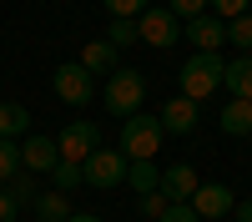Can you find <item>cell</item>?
I'll return each instance as SVG.
<instances>
[{"instance_id":"6da1fadb","label":"cell","mask_w":252,"mask_h":222,"mask_svg":"<svg viewBox=\"0 0 252 222\" xmlns=\"http://www.w3.org/2000/svg\"><path fill=\"white\" fill-rule=\"evenodd\" d=\"M101 101H106V111H111L116 121L136 116L141 101H146V76L131 71V66H116V71L106 76V91H101Z\"/></svg>"},{"instance_id":"7a4b0ae2","label":"cell","mask_w":252,"mask_h":222,"mask_svg":"<svg viewBox=\"0 0 252 222\" xmlns=\"http://www.w3.org/2000/svg\"><path fill=\"white\" fill-rule=\"evenodd\" d=\"M222 66H227V61L217 56V51H197V56H187L182 61V96L187 101H197V106H202V96H212L217 86H222Z\"/></svg>"},{"instance_id":"3957f363","label":"cell","mask_w":252,"mask_h":222,"mask_svg":"<svg viewBox=\"0 0 252 222\" xmlns=\"http://www.w3.org/2000/svg\"><path fill=\"white\" fill-rule=\"evenodd\" d=\"M161 121L152 116V111H136V116H126L121 121V157L126 161H152L157 157V147H161Z\"/></svg>"},{"instance_id":"277c9868","label":"cell","mask_w":252,"mask_h":222,"mask_svg":"<svg viewBox=\"0 0 252 222\" xmlns=\"http://www.w3.org/2000/svg\"><path fill=\"white\" fill-rule=\"evenodd\" d=\"M51 86H56V96L66 101V106H86V101H96V76L81 66V61H66V66H56Z\"/></svg>"},{"instance_id":"5b68a950","label":"cell","mask_w":252,"mask_h":222,"mask_svg":"<svg viewBox=\"0 0 252 222\" xmlns=\"http://www.w3.org/2000/svg\"><path fill=\"white\" fill-rule=\"evenodd\" d=\"M56 152H61V161H86L91 152H101V127L96 121H71V127H61L56 131Z\"/></svg>"},{"instance_id":"8992f818","label":"cell","mask_w":252,"mask_h":222,"mask_svg":"<svg viewBox=\"0 0 252 222\" xmlns=\"http://www.w3.org/2000/svg\"><path fill=\"white\" fill-rule=\"evenodd\" d=\"M136 35L146 40V46L166 51V46H177V40H182V20H177L172 10H152V5H146V10L136 15Z\"/></svg>"},{"instance_id":"52a82bcc","label":"cell","mask_w":252,"mask_h":222,"mask_svg":"<svg viewBox=\"0 0 252 222\" xmlns=\"http://www.w3.org/2000/svg\"><path fill=\"white\" fill-rule=\"evenodd\" d=\"M81 177H86V187H116V182H126V157L121 152H111V147H101V152H91L86 161H81Z\"/></svg>"},{"instance_id":"ba28073f","label":"cell","mask_w":252,"mask_h":222,"mask_svg":"<svg viewBox=\"0 0 252 222\" xmlns=\"http://www.w3.org/2000/svg\"><path fill=\"white\" fill-rule=\"evenodd\" d=\"M157 121H161L166 136H192L197 121H202V106H197V101H187V96H172V101H161Z\"/></svg>"},{"instance_id":"9c48e42d","label":"cell","mask_w":252,"mask_h":222,"mask_svg":"<svg viewBox=\"0 0 252 222\" xmlns=\"http://www.w3.org/2000/svg\"><path fill=\"white\" fill-rule=\"evenodd\" d=\"M232 207H237V197H232V187H222V182H202V187L192 192V212H197V217L222 222Z\"/></svg>"},{"instance_id":"30bf717a","label":"cell","mask_w":252,"mask_h":222,"mask_svg":"<svg viewBox=\"0 0 252 222\" xmlns=\"http://www.w3.org/2000/svg\"><path fill=\"white\" fill-rule=\"evenodd\" d=\"M56 161H61L56 136H26V141H20V167H26V172L51 177V172H56Z\"/></svg>"},{"instance_id":"8fae6325","label":"cell","mask_w":252,"mask_h":222,"mask_svg":"<svg viewBox=\"0 0 252 222\" xmlns=\"http://www.w3.org/2000/svg\"><path fill=\"white\" fill-rule=\"evenodd\" d=\"M182 35L192 40L197 51H222V46H227V20H217V15H197V20H182Z\"/></svg>"},{"instance_id":"7c38bea8","label":"cell","mask_w":252,"mask_h":222,"mask_svg":"<svg viewBox=\"0 0 252 222\" xmlns=\"http://www.w3.org/2000/svg\"><path fill=\"white\" fill-rule=\"evenodd\" d=\"M197 187H202L197 172L187 167V161H177V167H166V172H161V187H157V192H161L166 202H192V192H197Z\"/></svg>"},{"instance_id":"4fadbf2b","label":"cell","mask_w":252,"mask_h":222,"mask_svg":"<svg viewBox=\"0 0 252 222\" xmlns=\"http://www.w3.org/2000/svg\"><path fill=\"white\" fill-rule=\"evenodd\" d=\"M121 51L111 46V40L106 35H101V40H86V46H81V66H86L91 76H111L116 66H121V61H116Z\"/></svg>"},{"instance_id":"5bb4252c","label":"cell","mask_w":252,"mask_h":222,"mask_svg":"<svg viewBox=\"0 0 252 222\" xmlns=\"http://www.w3.org/2000/svg\"><path fill=\"white\" fill-rule=\"evenodd\" d=\"M222 86L227 96H237V101H252V56H232L222 66Z\"/></svg>"},{"instance_id":"9a60e30c","label":"cell","mask_w":252,"mask_h":222,"mask_svg":"<svg viewBox=\"0 0 252 222\" xmlns=\"http://www.w3.org/2000/svg\"><path fill=\"white\" fill-rule=\"evenodd\" d=\"M217 121H222V131H227V136H252V101H237V96H232V101L222 106Z\"/></svg>"},{"instance_id":"2e32d148","label":"cell","mask_w":252,"mask_h":222,"mask_svg":"<svg viewBox=\"0 0 252 222\" xmlns=\"http://www.w3.org/2000/svg\"><path fill=\"white\" fill-rule=\"evenodd\" d=\"M31 131V111L20 106V101H0V136H26Z\"/></svg>"},{"instance_id":"e0dca14e","label":"cell","mask_w":252,"mask_h":222,"mask_svg":"<svg viewBox=\"0 0 252 222\" xmlns=\"http://www.w3.org/2000/svg\"><path fill=\"white\" fill-rule=\"evenodd\" d=\"M126 182L136 187V197H146L161 187V172H157V161H126Z\"/></svg>"},{"instance_id":"ac0fdd59","label":"cell","mask_w":252,"mask_h":222,"mask_svg":"<svg viewBox=\"0 0 252 222\" xmlns=\"http://www.w3.org/2000/svg\"><path fill=\"white\" fill-rule=\"evenodd\" d=\"M35 217H40V222H66V217H71L66 192H56V187H51V192H40V197H35Z\"/></svg>"},{"instance_id":"d6986e66","label":"cell","mask_w":252,"mask_h":222,"mask_svg":"<svg viewBox=\"0 0 252 222\" xmlns=\"http://www.w3.org/2000/svg\"><path fill=\"white\" fill-rule=\"evenodd\" d=\"M5 192L15 197V207H35V197H40V187H35V177H20V172H15V177L5 182Z\"/></svg>"},{"instance_id":"ffe728a7","label":"cell","mask_w":252,"mask_h":222,"mask_svg":"<svg viewBox=\"0 0 252 222\" xmlns=\"http://www.w3.org/2000/svg\"><path fill=\"white\" fill-rule=\"evenodd\" d=\"M20 172V141H10V136H0V187Z\"/></svg>"},{"instance_id":"44dd1931","label":"cell","mask_w":252,"mask_h":222,"mask_svg":"<svg viewBox=\"0 0 252 222\" xmlns=\"http://www.w3.org/2000/svg\"><path fill=\"white\" fill-rule=\"evenodd\" d=\"M227 40L242 51V56H252V15H237V20H227Z\"/></svg>"},{"instance_id":"7402d4cb","label":"cell","mask_w":252,"mask_h":222,"mask_svg":"<svg viewBox=\"0 0 252 222\" xmlns=\"http://www.w3.org/2000/svg\"><path fill=\"white\" fill-rule=\"evenodd\" d=\"M51 182H56V192H76V187H81L86 177H81V167H76V161H56Z\"/></svg>"},{"instance_id":"603a6c76","label":"cell","mask_w":252,"mask_h":222,"mask_svg":"<svg viewBox=\"0 0 252 222\" xmlns=\"http://www.w3.org/2000/svg\"><path fill=\"white\" fill-rule=\"evenodd\" d=\"M106 40H111L116 51H126L131 40H141V35H136V20H111V26H106Z\"/></svg>"},{"instance_id":"cb8c5ba5","label":"cell","mask_w":252,"mask_h":222,"mask_svg":"<svg viewBox=\"0 0 252 222\" xmlns=\"http://www.w3.org/2000/svg\"><path fill=\"white\" fill-rule=\"evenodd\" d=\"M166 10H172L177 20H197V15L212 10V0H166Z\"/></svg>"},{"instance_id":"d4e9b609","label":"cell","mask_w":252,"mask_h":222,"mask_svg":"<svg viewBox=\"0 0 252 222\" xmlns=\"http://www.w3.org/2000/svg\"><path fill=\"white\" fill-rule=\"evenodd\" d=\"M101 5H106L111 20H136V15L146 10V0H101Z\"/></svg>"},{"instance_id":"484cf974","label":"cell","mask_w":252,"mask_h":222,"mask_svg":"<svg viewBox=\"0 0 252 222\" xmlns=\"http://www.w3.org/2000/svg\"><path fill=\"white\" fill-rule=\"evenodd\" d=\"M247 5H252V0H212L217 20H237V15H247Z\"/></svg>"},{"instance_id":"4316f807","label":"cell","mask_w":252,"mask_h":222,"mask_svg":"<svg viewBox=\"0 0 252 222\" xmlns=\"http://www.w3.org/2000/svg\"><path fill=\"white\" fill-rule=\"evenodd\" d=\"M157 222H202V217L192 212V202H172V207H166Z\"/></svg>"},{"instance_id":"83f0119b","label":"cell","mask_w":252,"mask_h":222,"mask_svg":"<svg viewBox=\"0 0 252 222\" xmlns=\"http://www.w3.org/2000/svg\"><path fill=\"white\" fill-rule=\"evenodd\" d=\"M166 207H172V202H166L161 192H146V197H141V212H146V217H161Z\"/></svg>"},{"instance_id":"f1b7e54d","label":"cell","mask_w":252,"mask_h":222,"mask_svg":"<svg viewBox=\"0 0 252 222\" xmlns=\"http://www.w3.org/2000/svg\"><path fill=\"white\" fill-rule=\"evenodd\" d=\"M0 222H20V207H15V197L0 187Z\"/></svg>"},{"instance_id":"f546056e","label":"cell","mask_w":252,"mask_h":222,"mask_svg":"<svg viewBox=\"0 0 252 222\" xmlns=\"http://www.w3.org/2000/svg\"><path fill=\"white\" fill-rule=\"evenodd\" d=\"M66 222H106V217H96V212H71Z\"/></svg>"},{"instance_id":"4dcf8cb0","label":"cell","mask_w":252,"mask_h":222,"mask_svg":"<svg viewBox=\"0 0 252 222\" xmlns=\"http://www.w3.org/2000/svg\"><path fill=\"white\" fill-rule=\"evenodd\" d=\"M237 217H242V222H252V202H242V207H237Z\"/></svg>"},{"instance_id":"1f68e13d","label":"cell","mask_w":252,"mask_h":222,"mask_svg":"<svg viewBox=\"0 0 252 222\" xmlns=\"http://www.w3.org/2000/svg\"><path fill=\"white\" fill-rule=\"evenodd\" d=\"M222 222H232V217H222Z\"/></svg>"}]
</instances>
